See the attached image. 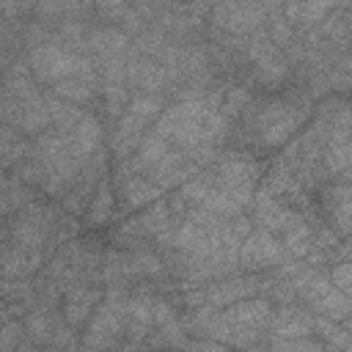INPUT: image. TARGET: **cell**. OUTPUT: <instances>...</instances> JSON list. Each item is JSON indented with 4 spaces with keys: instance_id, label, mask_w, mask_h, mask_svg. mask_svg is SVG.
<instances>
[{
    "instance_id": "obj_1",
    "label": "cell",
    "mask_w": 352,
    "mask_h": 352,
    "mask_svg": "<svg viewBox=\"0 0 352 352\" xmlns=\"http://www.w3.org/2000/svg\"><path fill=\"white\" fill-rule=\"evenodd\" d=\"M308 116H311V110L305 104H294L286 99H270V102H261L258 110H253V107L248 110V124L261 146L278 148V146L289 143L302 129Z\"/></svg>"
},
{
    "instance_id": "obj_2",
    "label": "cell",
    "mask_w": 352,
    "mask_h": 352,
    "mask_svg": "<svg viewBox=\"0 0 352 352\" xmlns=\"http://www.w3.org/2000/svg\"><path fill=\"white\" fill-rule=\"evenodd\" d=\"M28 66H30L33 80L36 82H47V85H52V82H58L63 77H72V74L99 80L96 63L88 55H80L77 50H69V47H63L58 41H44L38 47H30Z\"/></svg>"
},
{
    "instance_id": "obj_3",
    "label": "cell",
    "mask_w": 352,
    "mask_h": 352,
    "mask_svg": "<svg viewBox=\"0 0 352 352\" xmlns=\"http://www.w3.org/2000/svg\"><path fill=\"white\" fill-rule=\"evenodd\" d=\"M162 107H165L162 94H132L129 96L126 107L116 118L113 148H116V157L118 160H126L135 151V146L151 129V124L157 121V116L162 113Z\"/></svg>"
},
{
    "instance_id": "obj_4",
    "label": "cell",
    "mask_w": 352,
    "mask_h": 352,
    "mask_svg": "<svg viewBox=\"0 0 352 352\" xmlns=\"http://www.w3.org/2000/svg\"><path fill=\"white\" fill-rule=\"evenodd\" d=\"M294 294H300L316 314H322V316H330V319H336V322H341V324H346V319H349V308H352V300H349V294L346 292H341V289H336L333 283H330V278L327 275H322V272H311L302 283H297L294 286Z\"/></svg>"
},
{
    "instance_id": "obj_5",
    "label": "cell",
    "mask_w": 352,
    "mask_h": 352,
    "mask_svg": "<svg viewBox=\"0 0 352 352\" xmlns=\"http://www.w3.org/2000/svg\"><path fill=\"white\" fill-rule=\"evenodd\" d=\"M286 256L280 239L267 228H250V234L236 248V267L245 272H261L270 267H278Z\"/></svg>"
},
{
    "instance_id": "obj_6",
    "label": "cell",
    "mask_w": 352,
    "mask_h": 352,
    "mask_svg": "<svg viewBox=\"0 0 352 352\" xmlns=\"http://www.w3.org/2000/svg\"><path fill=\"white\" fill-rule=\"evenodd\" d=\"M212 176L220 184H234V187H256L261 176V165L256 157L245 151H226L217 154L212 162Z\"/></svg>"
},
{
    "instance_id": "obj_7",
    "label": "cell",
    "mask_w": 352,
    "mask_h": 352,
    "mask_svg": "<svg viewBox=\"0 0 352 352\" xmlns=\"http://www.w3.org/2000/svg\"><path fill=\"white\" fill-rule=\"evenodd\" d=\"M126 85L129 91L135 88L138 94H162L170 85L168 69L148 55H135L126 52Z\"/></svg>"
},
{
    "instance_id": "obj_8",
    "label": "cell",
    "mask_w": 352,
    "mask_h": 352,
    "mask_svg": "<svg viewBox=\"0 0 352 352\" xmlns=\"http://www.w3.org/2000/svg\"><path fill=\"white\" fill-rule=\"evenodd\" d=\"M253 214H256V220L261 223V228H267V231H272L275 236H280L283 231H289L292 226H297L302 217H300V212H294L286 201H280V198H275V195H270L264 187L261 190H253Z\"/></svg>"
},
{
    "instance_id": "obj_9",
    "label": "cell",
    "mask_w": 352,
    "mask_h": 352,
    "mask_svg": "<svg viewBox=\"0 0 352 352\" xmlns=\"http://www.w3.org/2000/svg\"><path fill=\"white\" fill-rule=\"evenodd\" d=\"M261 280L256 275H242V278H231V275H223V280L212 283L204 289V302L212 305V308H226L236 300H245V297H253L258 294Z\"/></svg>"
},
{
    "instance_id": "obj_10",
    "label": "cell",
    "mask_w": 352,
    "mask_h": 352,
    "mask_svg": "<svg viewBox=\"0 0 352 352\" xmlns=\"http://www.w3.org/2000/svg\"><path fill=\"white\" fill-rule=\"evenodd\" d=\"M99 302H102V292L94 289V286L69 283L63 289V316L72 327H82L88 322V316L96 311Z\"/></svg>"
},
{
    "instance_id": "obj_11",
    "label": "cell",
    "mask_w": 352,
    "mask_h": 352,
    "mask_svg": "<svg viewBox=\"0 0 352 352\" xmlns=\"http://www.w3.org/2000/svg\"><path fill=\"white\" fill-rule=\"evenodd\" d=\"M66 140H69L72 154H77L80 160H88V157H94L96 151H102L104 129H102V124H99V118H96V116L82 113V116H80V121L74 124V129L66 135Z\"/></svg>"
},
{
    "instance_id": "obj_12",
    "label": "cell",
    "mask_w": 352,
    "mask_h": 352,
    "mask_svg": "<svg viewBox=\"0 0 352 352\" xmlns=\"http://www.w3.org/2000/svg\"><path fill=\"white\" fill-rule=\"evenodd\" d=\"M44 261V250H25L14 242L0 248V278H28Z\"/></svg>"
},
{
    "instance_id": "obj_13",
    "label": "cell",
    "mask_w": 352,
    "mask_h": 352,
    "mask_svg": "<svg viewBox=\"0 0 352 352\" xmlns=\"http://www.w3.org/2000/svg\"><path fill=\"white\" fill-rule=\"evenodd\" d=\"M272 336L275 338H297V336H311L314 333V314H308L305 308L297 305H280L278 311H272L270 319Z\"/></svg>"
},
{
    "instance_id": "obj_14",
    "label": "cell",
    "mask_w": 352,
    "mask_h": 352,
    "mask_svg": "<svg viewBox=\"0 0 352 352\" xmlns=\"http://www.w3.org/2000/svg\"><path fill=\"white\" fill-rule=\"evenodd\" d=\"M118 192H121L126 209H143L151 201L162 198V190L154 182H148L143 173H132V170H121V176H118Z\"/></svg>"
},
{
    "instance_id": "obj_15",
    "label": "cell",
    "mask_w": 352,
    "mask_h": 352,
    "mask_svg": "<svg viewBox=\"0 0 352 352\" xmlns=\"http://www.w3.org/2000/svg\"><path fill=\"white\" fill-rule=\"evenodd\" d=\"M85 50L96 60L113 58V55H126L129 52V33H124L121 28H96V30H88Z\"/></svg>"
},
{
    "instance_id": "obj_16",
    "label": "cell",
    "mask_w": 352,
    "mask_h": 352,
    "mask_svg": "<svg viewBox=\"0 0 352 352\" xmlns=\"http://www.w3.org/2000/svg\"><path fill=\"white\" fill-rule=\"evenodd\" d=\"M324 209H327L330 223L338 231V236L346 239V231H349V184H346V179L333 182L324 190Z\"/></svg>"
},
{
    "instance_id": "obj_17",
    "label": "cell",
    "mask_w": 352,
    "mask_h": 352,
    "mask_svg": "<svg viewBox=\"0 0 352 352\" xmlns=\"http://www.w3.org/2000/svg\"><path fill=\"white\" fill-rule=\"evenodd\" d=\"M99 91V80L94 77H80V74H72V77H63L58 82H52V94L63 102H72V104H85L96 96Z\"/></svg>"
},
{
    "instance_id": "obj_18",
    "label": "cell",
    "mask_w": 352,
    "mask_h": 352,
    "mask_svg": "<svg viewBox=\"0 0 352 352\" xmlns=\"http://www.w3.org/2000/svg\"><path fill=\"white\" fill-rule=\"evenodd\" d=\"M113 206H116V195H113V187H110V179L102 176L94 187V195H91V204H88V223L91 226H104L110 223L113 217Z\"/></svg>"
},
{
    "instance_id": "obj_19",
    "label": "cell",
    "mask_w": 352,
    "mask_h": 352,
    "mask_svg": "<svg viewBox=\"0 0 352 352\" xmlns=\"http://www.w3.org/2000/svg\"><path fill=\"white\" fill-rule=\"evenodd\" d=\"M278 239H280V245H283V250H286L289 258H305L314 250V231L308 228L305 220H300L297 226H292L289 231H283Z\"/></svg>"
},
{
    "instance_id": "obj_20",
    "label": "cell",
    "mask_w": 352,
    "mask_h": 352,
    "mask_svg": "<svg viewBox=\"0 0 352 352\" xmlns=\"http://www.w3.org/2000/svg\"><path fill=\"white\" fill-rule=\"evenodd\" d=\"M80 8H82L80 0H36V6H33V11L41 19H58V22L77 16Z\"/></svg>"
},
{
    "instance_id": "obj_21",
    "label": "cell",
    "mask_w": 352,
    "mask_h": 352,
    "mask_svg": "<svg viewBox=\"0 0 352 352\" xmlns=\"http://www.w3.org/2000/svg\"><path fill=\"white\" fill-rule=\"evenodd\" d=\"M129 264H132L135 275H160L162 272V258L148 248H138L135 253H129Z\"/></svg>"
},
{
    "instance_id": "obj_22",
    "label": "cell",
    "mask_w": 352,
    "mask_h": 352,
    "mask_svg": "<svg viewBox=\"0 0 352 352\" xmlns=\"http://www.w3.org/2000/svg\"><path fill=\"white\" fill-rule=\"evenodd\" d=\"M25 330L33 336V341H47L52 336V319H50V314L44 308L30 311L25 316Z\"/></svg>"
},
{
    "instance_id": "obj_23",
    "label": "cell",
    "mask_w": 352,
    "mask_h": 352,
    "mask_svg": "<svg viewBox=\"0 0 352 352\" xmlns=\"http://www.w3.org/2000/svg\"><path fill=\"white\" fill-rule=\"evenodd\" d=\"M33 294V286L25 278H0V297L8 302H28Z\"/></svg>"
},
{
    "instance_id": "obj_24",
    "label": "cell",
    "mask_w": 352,
    "mask_h": 352,
    "mask_svg": "<svg viewBox=\"0 0 352 352\" xmlns=\"http://www.w3.org/2000/svg\"><path fill=\"white\" fill-rule=\"evenodd\" d=\"M22 333H25V324L19 316H3V324H0V349H14L22 344Z\"/></svg>"
},
{
    "instance_id": "obj_25",
    "label": "cell",
    "mask_w": 352,
    "mask_h": 352,
    "mask_svg": "<svg viewBox=\"0 0 352 352\" xmlns=\"http://www.w3.org/2000/svg\"><path fill=\"white\" fill-rule=\"evenodd\" d=\"M330 283L336 286V289H341V292H346L349 294V289H352V270H349V261L344 258V261H338L336 267H330Z\"/></svg>"
},
{
    "instance_id": "obj_26",
    "label": "cell",
    "mask_w": 352,
    "mask_h": 352,
    "mask_svg": "<svg viewBox=\"0 0 352 352\" xmlns=\"http://www.w3.org/2000/svg\"><path fill=\"white\" fill-rule=\"evenodd\" d=\"M52 333H55L52 344H58V346H72V344H74V341H72V330H66V327L55 330V327H52Z\"/></svg>"
}]
</instances>
